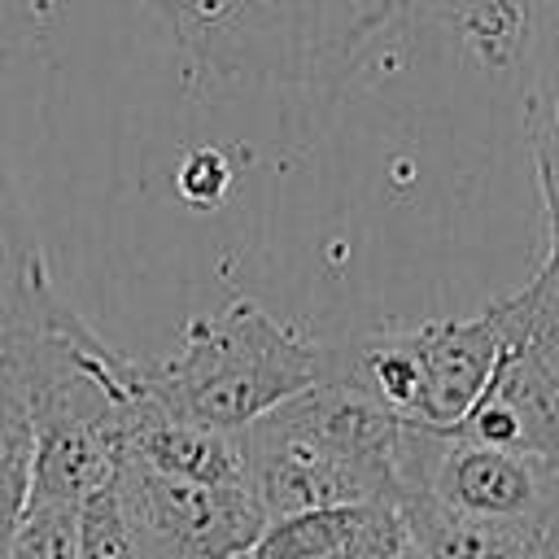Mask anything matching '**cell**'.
<instances>
[{
    "label": "cell",
    "instance_id": "6da1fadb",
    "mask_svg": "<svg viewBox=\"0 0 559 559\" xmlns=\"http://www.w3.org/2000/svg\"><path fill=\"white\" fill-rule=\"evenodd\" d=\"M157 9L179 48L183 83L262 79L336 83L362 48L406 22L450 26L480 66H511L528 35V0H140Z\"/></svg>",
    "mask_w": 559,
    "mask_h": 559
},
{
    "label": "cell",
    "instance_id": "7a4b0ae2",
    "mask_svg": "<svg viewBox=\"0 0 559 559\" xmlns=\"http://www.w3.org/2000/svg\"><path fill=\"white\" fill-rule=\"evenodd\" d=\"M402 424L345 384H314L240 432L249 489L266 520L345 507L397 502Z\"/></svg>",
    "mask_w": 559,
    "mask_h": 559
},
{
    "label": "cell",
    "instance_id": "3957f363",
    "mask_svg": "<svg viewBox=\"0 0 559 559\" xmlns=\"http://www.w3.org/2000/svg\"><path fill=\"white\" fill-rule=\"evenodd\" d=\"M323 376L328 341L301 336L253 297L188 319L179 345L144 362V389L166 415L218 432H245L288 397L323 384Z\"/></svg>",
    "mask_w": 559,
    "mask_h": 559
},
{
    "label": "cell",
    "instance_id": "277c9868",
    "mask_svg": "<svg viewBox=\"0 0 559 559\" xmlns=\"http://www.w3.org/2000/svg\"><path fill=\"white\" fill-rule=\"evenodd\" d=\"M397 489L445 507L524 524L559 546V459L502 450L463 432L406 428L397 437Z\"/></svg>",
    "mask_w": 559,
    "mask_h": 559
},
{
    "label": "cell",
    "instance_id": "5b68a950",
    "mask_svg": "<svg viewBox=\"0 0 559 559\" xmlns=\"http://www.w3.org/2000/svg\"><path fill=\"white\" fill-rule=\"evenodd\" d=\"M524 284L533 306L520 332L507 341L489 389L454 432L485 445L559 459V297L546 288L542 271H533Z\"/></svg>",
    "mask_w": 559,
    "mask_h": 559
},
{
    "label": "cell",
    "instance_id": "8992f818",
    "mask_svg": "<svg viewBox=\"0 0 559 559\" xmlns=\"http://www.w3.org/2000/svg\"><path fill=\"white\" fill-rule=\"evenodd\" d=\"M114 489L166 559H249L271 524L249 485H197L135 459L122 463Z\"/></svg>",
    "mask_w": 559,
    "mask_h": 559
},
{
    "label": "cell",
    "instance_id": "52a82bcc",
    "mask_svg": "<svg viewBox=\"0 0 559 559\" xmlns=\"http://www.w3.org/2000/svg\"><path fill=\"white\" fill-rule=\"evenodd\" d=\"M533 306L528 284L515 293L489 301L476 314L463 319H428L411 328L419 371H424V428L432 432H454L480 393L489 389V376L507 349V341L520 332L524 314Z\"/></svg>",
    "mask_w": 559,
    "mask_h": 559
},
{
    "label": "cell",
    "instance_id": "ba28073f",
    "mask_svg": "<svg viewBox=\"0 0 559 559\" xmlns=\"http://www.w3.org/2000/svg\"><path fill=\"white\" fill-rule=\"evenodd\" d=\"M406 550L397 502H345L271 520L249 559H402Z\"/></svg>",
    "mask_w": 559,
    "mask_h": 559
},
{
    "label": "cell",
    "instance_id": "9c48e42d",
    "mask_svg": "<svg viewBox=\"0 0 559 559\" xmlns=\"http://www.w3.org/2000/svg\"><path fill=\"white\" fill-rule=\"evenodd\" d=\"M397 511L419 559H559V546L524 524L472 515L428 493H397Z\"/></svg>",
    "mask_w": 559,
    "mask_h": 559
},
{
    "label": "cell",
    "instance_id": "30bf717a",
    "mask_svg": "<svg viewBox=\"0 0 559 559\" xmlns=\"http://www.w3.org/2000/svg\"><path fill=\"white\" fill-rule=\"evenodd\" d=\"M57 306L39 245L26 231V218L13 201V188L0 170V367L26 362L31 345Z\"/></svg>",
    "mask_w": 559,
    "mask_h": 559
},
{
    "label": "cell",
    "instance_id": "8fae6325",
    "mask_svg": "<svg viewBox=\"0 0 559 559\" xmlns=\"http://www.w3.org/2000/svg\"><path fill=\"white\" fill-rule=\"evenodd\" d=\"M127 459H135L162 476H179V480H197V485H249L240 432H218V428L175 419L153 397L135 415Z\"/></svg>",
    "mask_w": 559,
    "mask_h": 559
},
{
    "label": "cell",
    "instance_id": "7c38bea8",
    "mask_svg": "<svg viewBox=\"0 0 559 559\" xmlns=\"http://www.w3.org/2000/svg\"><path fill=\"white\" fill-rule=\"evenodd\" d=\"M79 559H166L109 485L79 511Z\"/></svg>",
    "mask_w": 559,
    "mask_h": 559
},
{
    "label": "cell",
    "instance_id": "4fadbf2b",
    "mask_svg": "<svg viewBox=\"0 0 559 559\" xmlns=\"http://www.w3.org/2000/svg\"><path fill=\"white\" fill-rule=\"evenodd\" d=\"M31 459H35L31 419H4L0 424V559H9L17 524L31 502Z\"/></svg>",
    "mask_w": 559,
    "mask_h": 559
},
{
    "label": "cell",
    "instance_id": "5bb4252c",
    "mask_svg": "<svg viewBox=\"0 0 559 559\" xmlns=\"http://www.w3.org/2000/svg\"><path fill=\"white\" fill-rule=\"evenodd\" d=\"M79 511L57 502H26L9 559H79Z\"/></svg>",
    "mask_w": 559,
    "mask_h": 559
},
{
    "label": "cell",
    "instance_id": "9a60e30c",
    "mask_svg": "<svg viewBox=\"0 0 559 559\" xmlns=\"http://www.w3.org/2000/svg\"><path fill=\"white\" fill-rule=\"evenodd\" d=\"M231 179H236L231 157H227L223 148H214V144L188 148V153L179 157V166H175V192H179V201L192 205V210H214V205H223V197L231 192Z\"/></svg>",
    "mask_w": 559,
    "mask_h": 559
},
{
    "label": "cell",
    "instance_id": "2e32d148",
    "mask_svg": "<svg viewBox=\"0 0 559 559\" xmlns=\"http://www.w3.org/2000/svg\"><path fill=\"white\" fill-rule=\"evenodd\" d=\"M533 166L546 201V231H559V122L533 131Z\"/></svg>",
    "mask_w": 559,
    "mask_h": 559
},
{
    "label": "cell",
    "instance_id": "e0dca14e",
    "mask_svg": "<svg viewBox=\"0 0 559 559\" xmlns=\"http://www.w3.org/2000/svg\"><path fill=\"white\" fill-rule=\"evenodd\" d=\"M402 559H419V555H415V550H406V555H402Z\"/></svg>",
    "mask_w": 559,
    "mask_h": 559
},
{
    "label": "cell",
    "instance_id": "ac0fdd59",
    "mask_svg": "<svg viewBox=\"0 0 559 559\" xmlns=\"http://www.w3.org/2000/svg\"><path fill=\"white\" fill-rule=\"evenodd\" d=\"M555 122H559V96H555Z\"/></svg>",
    "mask_w": 559,
    "mask_h": 559
}]
</instances>
